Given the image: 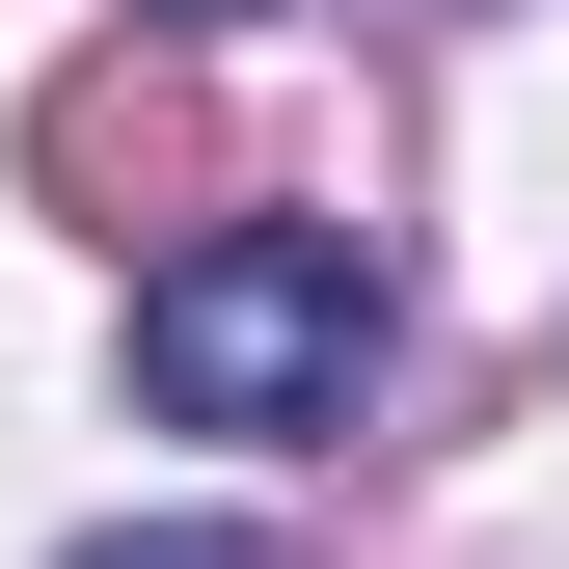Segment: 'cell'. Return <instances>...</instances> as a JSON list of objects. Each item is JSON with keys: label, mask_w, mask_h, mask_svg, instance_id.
<instances>
[{"label": "cell", "mask_w": 569, "mask_h": 569, "mask_svg": "<svg viewBox=\"0 0 569 569\" xmlns=\"http://www.w3.org/2000/svg\"><path fill=\"white\" fill-rule=\"evenodd\" d=\"M82 569H271L244 516H163V542H82Z\"/></svg>", "instance_id": "3"}, {"label": "cell", "mask_w": 569, "mask_h": 569, "mask_svg": "<svg viewBox=\"0 0 569 569\" xmlns=\"http://www.w3.org/2000/svg\"><path fill=\"white\" fill-rule=\"evenodd\" d=\"M136 380L190 435H352L380 407V244L352 218H190L136 271Z\"/></svg>", "instance_id": "1"}, {"label": "cell", "mask_w": 569, "mask_h": 569, "mask_svg": "<svg viewBox=\"0 0 569 569\" xmlns=\"http://www.w3.org/2000/svg\"><path fill=\"white\" fill-rule=\"evenodd\" d=\"M28 163H54V218H190V190H218V109H190V82H136V54H82V82H54L28 109Z\"/></svg>", "instance_id": "2"}]
</instances>
